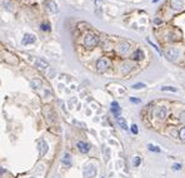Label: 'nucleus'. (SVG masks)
Wrapping results in <instances>:
<instances>
[{"label": "nucleus", "mask_w": 185, "mask_h": 178, "mask_svg": "<svg viewBox=\"0 0 185 178\" xmlns=\"http://www.w3.org/2000/svg\"><path fill=\"white\" fill-rule=\"evenodd\" d=\"M99 43V39L96 35H94V34H86L85 38H84V45L86 48H89V49H92V48H95L98 45Z\"/></svg>", "instance_id": "f257e3e1"}, {"label": "nucleus", "mask_w": 185, "mask_h": 178, "mask_svg": "<svg viewBox=\"0 0 185 178\" xmlns=\"http://www.w3.org/2000/svg\"><path fill=\"white\" fill-rule=\"evenodd\" d=\"M109 66H110V62H109L108 59H105V58H100L98 62H96V69H98L99 72L108 70Z\"/></svg>", "instance_id": "f03ea898"}, {"label": "nucleus", "mask_w": 185, "mask_h": 178, "mask_svg": "<svg viewBox=\"0 0 185 178\" xmlns=\"http://www.w3.org/2000/svg\"><path fill=\"white\" fill-rule=\"evenodd\" d=\"M98 173V169H96L95 164H88L84 169V174H85L86 178H94Z\"/></svg>", "instance_id": "7ed1b4c3"}, {"label": "nucleus", "mask_w": 185, "mask_h": 178, "mask_svg": "<svg viewBox=\"0 0 185 178\" xmlns=\"http://www.w3.org/2000/svg\"><path fill=\"white\" fill-rule=\"evenodd\" d=\"M165 55H167V58L169 60L175 62V60L178 59V56H179V50L175 49V48H169L167 52H165Z\"/></svg>", "instance_id": "20e7f679"}, {"label": "nucleus", "mask_w": 185, "mask_h": 178, "mask_svg": "<svg viewBox=\"0 0 185 178\" xmlns=\"http://www.w3.org/2000/svg\"><path fill=\"white\" fill-rule=\"evenodd\" d=\"M48 143H46L44 139H41V141L39 142V153H40V157H44V155L46 154V152H48Z\"/></svg>", "instance_id": "39448f33"}, {"label": "nucleus", "mask_w": 185, "mask_h": 178, "mask_svg": "<svg viewBox=\"0 0 185 178\" xmlns=\"http://www.w3.org/2000/svg\"><path fill=\"white\" fill-rule=\"evenodd\" d=\"M184 6V1L183 0H170V8L173 10H180Z\"/></svg>", "instance_id": "423d86ee"}, {"label": "nucleus", "mask_w": 185, "mask_h": 178, "mask_svg": "<svg viewBox=\"0 0 185 178\" xmlns=\"http://www.w3.org/2000/svg\"><path fill=\"white\" fill-rule=\"evenodd\" d=\"M76 147H78V149H79L81 153H88V152L90 151V145L88 144V143H85V142H78Z\"/></svg>", "instance_id": "0eeeda50"}, {"label": "nucleus", "mask_w": 185, "mask_h": 178, "mask_svg": "<svg viewBox=\"0 0 185 178\" xmlns=\"http://www.w3.org/2000/svg\"><path fill=\"white\" fill-rule=\"evenodd\" d=\"M35 43V37L31 35V34H25L23 37V44L24 45H28V44H33Z\"/></svg>", "instance_id": "6e6552de"}, {"label": "nucleus", "mask_w": 185, "mask_h": 178, "mask_svg": "<svg viewBox=\"0 0 185 178\" xmlns=\"http://www.w3.org/2000/svg\"><path fill=\"white\" fill-rule=\"evenodd\" d=\"M30 85H31V88L33 89H39L43 85V80L41 79H39V78H34V79H31Z\"/></svg>", "instance_id": "1a4fd4ad"}, {"label": "nucleus", "mask_w": 185, "mask_h": 178, "mask_svg": "<svg viewBox=\"0 0 185 178\" xmlns=\"http://www.w3.org/2000/svg\"><path fill=\"white\" fill-rule=\"evenodd\" d=\"M111 112L115 114V117H120V107H119L118 102H113L111 103Z\"/></svg>", "instance_id": "9d476101"}, {"label": "nucleus", "mask_w": 185, "mask_h": 178, "mask_svg": "<svg viewBox=\"0 0 185 178\" xmlns=\"http://www.w3.org/2000/svg\"><path fill=\"white\" fill-rule=\"evenodd\" d=\"M35 65H36L39 69H46V68L49 66L48 62H45L44 59H38V60H36V63H35Z\"/></svg>", "instance_id": "9b49d317"}, {"label": "nucleus", "mask_w": 185, "mask_h": 178, "mask_svg": "<svg viewBox=\"0 0 185 178\" xmlns=\"http://www.w3.org/2000/svg\"><path fill=\"white\" fill-rule=\"evenodd\" d=\"M46 5H48V9L51 13H58V6H56V4L53 0H48L46 1Z\"/></svg>", "instance_id": "f8f14e48"}, {"label": "nucleus", "mask_w": 185, "mask_h": 178, "mask_svg": "<svg viewBox=\"0 0 185 178\" xmlns=\"http://www.w3.org/2000/svg\"><path fill=\"white\" fill-rule=\"evenodd\" d=\"M167 114H168L167 108H165V107H160V108H159V110H158V117H159V118H160V119L167 118Z\"/></svg>", "instance_id": "ddd939ff"}, {"label": "nucleus", "mask_w": 185, "mask_h": 178, "mask_svg": "<svg viewBox=\"0 0 185 178\" xmlns=\"http://www.w3.org/2000/svg\"><path fill=\"white\" fill-rule=\"evenodd\" d=\"M143 58H144V53L140 49H136L135 52H134V54H133V59L134 60H142Z\"/></svg>", "instance_id": "4468645a"}, {"label": "nucleus", "mask_w": 185, "mask_h": 178, "mask_svg": "<svg viewBox=\"0 0 185 178\" xmlns=\"http://www.w3.org/2000/svg\"><path fill=\"white\" fill-rule=\"evenodd\" d=\"M117 122H118V124L121 127V128L123 129H125V131H126L128 129V124H126V120H125L123 117H118L117 118Z\"/></svg>", "instance_id": "2eb2a0df"}, {"label": "nucleus", "mask_w": 185, "mask_h": 178, "mask_svg": "<svg viewBox=\"0 0 185 178\" xmlns=\"http://www.w3.org/2000/svg\"><path fill=\"white\" fill-rule=\"evenodd\" d=\"M63 163H64L66 167L71 166V157H70V154H69V153L64 154V157H63Z\"/></svg>", "instance_id": "dca6fc26"}, {"label": "nucleus", "mask_w": 185, "mask_h": 178, "mask_svg": "<svg viewBox=\"0 0 185 178\" xmlns=\"http://www.w3.org/2000/svg\"><path fill=\"white\" fill-rule=\"evenodd\" d=\"M128 50H129V45H128V44H121V45L119 46V52L120 53H126Z\"/></svg>", "instance_id": "f3484780"}, {"label": "nucleus", "mask_w": 185, "mask_h": 178, "mask_svg": "<svg viewBox=\"0 0 185 178\" xmlns=\"http://www.w3.org/2000/svg\"><path fill=\"white\" fill-rule=\"evenodd\" d=\"M148 149L151 152H156V153H159L160 152V148L156 147V145H153V144H148Z\"/></svg>", "instance_id": "a211bd4d"}, {"label": "nucleus", "mask_w": 185, "mask_h": 178, "mask_svg": "<svg viewBox=\"0 0 185 178\" xmlns=\"http://www.w3.org/2000/svg\"><path fill=\"white\" fill-rule=\"evenodd\" d=\"M179 137L181 141L185 142V127H181V128L179 129Z\"/></svg>", "instance_id": "6ab92c4d"}, {"label": "nucleus", "mask_w": 185, "mask_h": 178, "mask_svg": "<svg viewBox=\"0 0 185 178\" xmlns=\"http://www.w3.org/2000/svg\"><path fill=\"white\" fill-rule=\"evenodd\" d=\"M140 163H142V158H140V157H135L133 159V166L134 167H139Z\"/></svg>", "instance_id": "aec40b11"}, {"label": "nucleus", "mask_w": 185, "mask_h": 178, "mask_svg": "<svg viewBox=\"0 0 185 178\" xmlns=\"http://www.w3.org/2000/svg\"><path fill=\"white\" fill-rule=\"evenodd\" d=\"M148 43H149V44H150V45H151L153 48H154V49H155V52L158 53L159 55H161V52H160V50H159V48H158V45H156V44H154V43H153L150 39H148Z\"/></svg>", "instance_id": "412c9836"}, {"label": "nucleus", "mask_w": 185, "mask_h": 178, "mask_svg": "<svg viewBox=\"0 0 185 178\" xmlns=\"http://www.w3.org/2000/svg\"><path fill=\"white\" fill-rule=\"evenodd\" d=\"M161 90H168V92H173V93H176L178 89L174 88V87H161Z\"/></svg>", "instance_id": "4be33fe9"}, {"label": "nucleus", "mask_w": 185, "mask_h": 178, "mask_svg": "<svg viewBox=\"0 0 185 178\" xmlns=\"http://www.w3.org/2000/svg\"><path fill=\"white\" fill-rule=\"evenodd\" d=\"M100 3H101V0H95V9H96L98 15L101 14V10H100Z\"/></svg>", "instance_id": "5701e85b"}, {"label": "nucleus", "mask_w": 185, "mask_h": 178, "mask_svg": "<svg viewBox=\"0 0 185 178\" xmlns=\"http://www.w3.org/2000/svg\"><path fill=\"white\" fill-rule=\"evenodd\" d=\"M130 129H131V133H133V134H138V133H139V129H138V126L136 124H133Z\"/></svg>", "instance_id": "b1692460"}, {"label": "nucleus", "mask_w": 185, "mask_h": 178, "mask_svg": "<svg viewBox=\"0 0 185 178\" xmlns=\"http://www.w3.org/2000/svg\"><path fill=\"white\" fill-rule=\"evenodd\" d=\"M144 87H145V84H144V83H136V84L133 85L134 89H142V88H144Z\"/></svg>", "instance_id": "393cba45"}, {"label": "nucleus", "mask_w": 185, "mask_h": 178, "mask_svg": "<svg viewBox=\"0 0 185 178\" xmlns=\"http://www.w3.org/2000/svg\"><path fill=\"white\" fill-rule=\"evenodd\" d=\"M41 29L44 31H49L50 30V25L49 24H41Z\"/></svg>", "instance_id": "a878e982"}, {"label": "nucleus", "mask_w": 185, "mask_h": 178, "mask_svg": "<svg viewBox=\"0 0 185 178\" xmlns=\"http://www.w3.org/2000/svg\"><path fill=\"white\" fill-rule=\"evenodd\" d=\"M173 169H174V171H179V169H181V164H179V163L174 164V166H173Z\"/></svg>", "instance_id": "bb28decb"}, {"label": "nucleus", "mask_w": 185, "mask_h": 178, "mask_svg": "<svg viewBox=\"0 0 185 178\" xmlns=\"http://www.w3.org/2000/svg\"><path fill=\"white\" fill-rule=\"evenodd\" d=\"M179 119L181 120L183 123H185V112H181L180 113V117H179Z\"/></svg>", "instance_id": "cd10ccee"}, {"label": "nucleus", "mask_w": 185, "mask_h": 178, "mask_svg": "<svg viewBox=\"0 0 185 178\" xmlns=\"http://www.w3.org/2000/svg\"><path fill=\"white\" fill-rule=\"evenodd\" d=\"M130 102H133V103H139L140 99H135V98H130Z\"/></svg>", "instance_id": "c85d7f7f"}, {"label": "nucleus", "mask_w": 185, "mask_h": 178, "mask_svg": "<svg viewBox=\"0 0 185 178\" xmlns=\"http://www.w3.org/2000/svg\"><path fill=\"white\" fill-rule=\"evenodd\" d=\"M159 1V0H153V3H158Z\"/></svg>", "instance_id": "c756f323"}]
</instances>
